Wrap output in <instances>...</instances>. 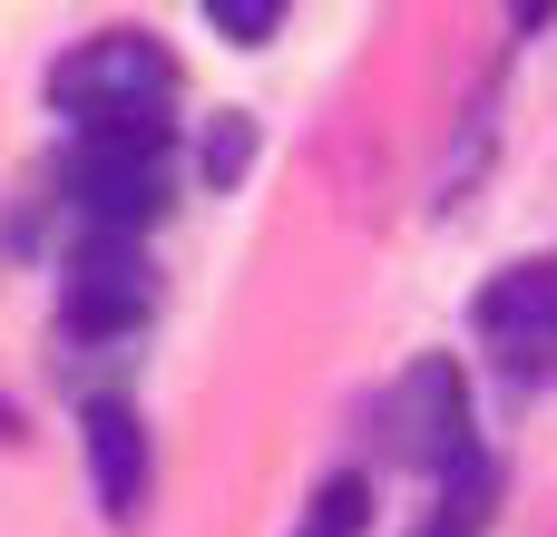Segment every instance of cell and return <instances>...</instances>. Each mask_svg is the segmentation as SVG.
Here are the masks:
<instances>
[{"label": "cell", "mask_w": 557, "mask_h": 537, "mask_svg": "<svg viewBox=\"0 0 557 537\" xmlns=\"http://www.w3.org/2000/svg\"><path fill=\"white\" fill-rule=\"evenodd\" d=\"M49 98L78 117V137H166L176 108V59L147 29H98L49 68Z\"/></svg>", "instance_id": "1"}, {"label": "cell", "mask_w": 557, "mask_h": 537, "mask_svg": "<svg viewBox=\"0 0 557 537\" xmlns=\"http://www.w3.org/2000/svg\"><path fill=\"white\" fill-rule=\"evenodd\" d=\"M382 450L401 460V470H421V479H460L480 450H470V382H460V362L450 352H431V362H411L401 382H392V401H382Z\"/></svg>", "instance_id": "2"}, {"label": "cell", "mask_w": 557, "mask_h": 537, "mask_svg": "<svg viewBox=\"0 0 557 537\" xmlns=\"http://www.w3.org/2000/svg\"><path fill=\"white\" fill-rule=\"evenodd\" d=\"M59 196L88 215V235H137L166 205V137H78L59 157Z\"/></svg>", "instance_id": "3"}, {"label": "cell", "mask_w": 557, "mask_h": 537, "mask_svg": "<svg viewBox=\"0 0 557 537\" xmlns=\"http://www.w3.org/2000/svg\"><path fill=\"white\" fill-rule=\"evenodd\" d=\"M147 303H157V274H147L137 235H88V245L69 254V274H59V323H69L78 342L137 333Z\"/></svg>", "instance_id": "4"}, {"label": "cell", "mask_w": 557, "mask_h": 537, "mask_svg": "<svg viewBox=\"0 0 557 537\" xmlns=\"http://www.w3.org/2000/svg\"><path fill=\"white\" fill-rule=\"evenodd\" d=\"M480 342H490V362L509 372V382H548L557 372V254L539 264H509L490 294H480Z\"/></svg>", "instance_id": "5"}, {"label": "cell", "mask_w": 557, "mask_h": 537, "mask_svg": "<svg viewBox=\"0 0 557 537\" xmlns=\"http://www.w3.org/2000/svg\"><path fill=\"white\" fill-rule=\"evenodd\" d=\"M88 470H98V509L117 528L147 519V489H157V460H147V430L127 401H88Z\"/></svg>", "instance_id": "6"}, {"label": "cell", "mask_w": 557, "mask_h": 537, "mask_svg": "<svg viewBox=\"0 0 557 537\" xmlns=\"http://www.w3.org/2000/svg\"><path fill=\"white\" fill-rule=\"evenodd\" d=\"M362 528H372V489H362V479H323L294 537H362Z\"/></svg>", "instance_id": "7"}, {"label": "cell", "mask_w": 557, "mask_h": 537, "mask_svg": "<svg viewBox=\"0 0 557 537\" xmlns=\"http://www.w3.org/2000/svg\"><path fill=\"white\" fill-rule=\"evenodd\" d=\"M206 20H215V29H225V39H245V49H255V39H274V29H284V10H274V0H215V10H206Z\"/></svg>", "instance_id": "8"}, {"label": "cell", "mask_w": 557, "mask_h": 537, "mask_svg": "<svg viewBox=\"0 0 557 537\" xmlns=\"http://www.w3.org/2000/svg\"><path fill=\"white\" fill-rule=\"evenodd\" d=\"M245 147H255V127H245V117H225V127L206 137V176H215V186H235V176H245Z\"/></svg>", "instance_id": "9"}, {"label": "cell", "mask_w": 557, "mask_h": 537, "mask_svg": "<svg viewBox=\"0 0 557 537\" xmlns=\"http://www.w3.org/2000/svg\"><path fill=\"white\" fill-rule=\"evenodd\" d=\"M0 440H20V401L10 391H0Z\"/></svg>", "instance_id": "10"}, {"label": "cell", "mask_w": 557, "mask_h": 537, "mask_svg": "<svg viewBox=\"0 0 557 537\" xmlns=\"http://www.w3.org/2000/svg\"><path fill=\"white\" fill-rule=\"evenodd\" d=\"M421 537H460V528H421Z\"/></svg>", "instance_id": "11"}]
</instances>
